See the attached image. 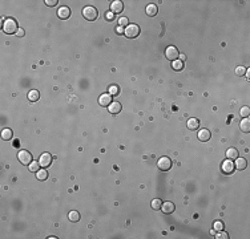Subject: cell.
<instances>
[{
	"instance_id": "25",
	"label": "cell",
	"mask_w": 250,
	"mask_h": 239,
	"mask_svg": "<svg viewBox=\"0 0 250 239\" xmlns=\"http://www.w3.org/2000/svg\"><path fill=\"white\" fill-rule=\"evenodd\" d=\"M68 218L70 222H79L80 221V214L77 211H70L68 214Z\"/></svg>"
},
{
	"instance_id": "11",
	"label": "cell",
	"mask_w": 250,
	"mask_h": 239,
	"mask_svg": "<svg viewBox=\"0 0 250 239\" xmlns=\"http://www.w3.org/2000/svg\"><path fill=\"white\" fill-rule=\"evenodd\" d=\"M57 16L59 19H61V20H67V19L70 16V9L68 7H60L59 11H57Z\"/></svg>"
},
{
	"instance_id": "20",
	"label": "cell",
	"mask_w": 250,
	"mask_h": 239,
	"mask_svg": "<svg viewBox=\"0 0 250 239\" xmlns=\"http://www.w3.org/2000/svg\"><path fill=\"white\" fill-rule=\"evenodd\" d=\"M40 98V93L37 91H30L28 92V100L31 102H36Z\"/></svg>"
},
{
	"instance_id": "16",
	"label": "cell",
	"mask_w": 250,
	"mask_h": 239,
	"mask_svg": "<svg viewBox=\"0 0 250 239\" xmlns=\"http://www.w3.org/2000/svg\"><path fill=\"white\" fill-rule=\"evenodd\" d=\"M248 166V162L245 158H235V162H234V167L238 169V170H243V169H246Z\"/></svg>"
},
{
	"instance_id": "4",
	"label": "cell",
	"mask_w": 250,
	"mask_h": 239,
	"mask_svg": "<svg viewBox=\"0 0 250 239\" xmlns=\"http://www.w3.org/2000/svg\"><path fill=\"white\" fill-rule=\"evenodd\" d=\"M17 159L20 163H23V165H30L32 162V154L27 150H20L17 153Z\"/></svg>"
},
{
	"instance_id": "31",
	"label": "cell",
	"mask_w": 250,
	"mask_h": 239,
	"mask_svg": "<svg viewBox=\"0 0 250 239\" xmlns=\"http://www.w3.org/2000/svg\"><path fill=\"white\" fill-rule=\"evenodd\" d=\"M117 23H119V27H122V28L128 27V19H126V17H120Z\"/></svg>"
},
{
	"instance_id": "37",
	"label": "cell",
	"mask_w": 250,
	"mask_h": 239,
	"mask_svg": "<svg viewBox=\"0 0 250 239\" xmlns=\"http://www.w3.org/2000/svg\"><path fill=\"white\" fill-rule=\"evenodd\" d=\"M185 59H186V56L184 55V53H181V55H180V60H181V61H184Z\"/></svg>"
},
{
	"instance_id": "6",
	"label": "cell",
	"mask_w": 250,
	"mask_h": 239,
	"mask_svg": "<svg viewBox=\"0 0 250 239\" xmlns=\"http://www.w3.org/2000/svg\"><path fill=\"white\" fill-rule=\"evenodd\" d=\"M234 162L232 161V159H228L226 158L225 161L222 162V165H221V170H222L224 174H232V173L234 171Z\"/></svg>"
},
{
	"instance_id": "2",
	"label": "cell",
	"mask_w": 250,
	"mask_h": 239,
	"mask_svg": "<svg viewBox=\"0 0 250 239\" xmlns=\"http://www.w3.org/2000/svg\"><path fill=\"white\" fill-rule=\"evenodd\" d=\"M124 35L128 37V39H134L140 35V27L137 24H128V27L125 28Z\"/></svg>"
},
{
	"instance_id": "1",
	"label": "cell",
	"mask_w": 250,
	"mask_h": 239,
	"mask_svg": "<svg viewBox=\"0 0 250 239\" xmlns=\"http://www.w3.org/2000/svg\"><path fill=\"white\" fill-rule=\"evenodd\" d=\"M3 31L6 32L7 35H12V33H15V32H17V23H16V20L15 19H12V17H8V19H6V20L3 21Z\"/></svg>"
},
{
	"instance_id": "33",
	"label": "cell",
	"mask_w": 250,
	"mask_h": 239,
	"mask_svg": "<svg viewBox=\"0 0 250 239\" xmlns=\"http://www.w3.org/2000/svg\"><path fill=\"white\" fill-rule=\"evenodd\" d=\"M115 16H116V15H115L113 12H111V11L105 13V19H107L108 21H113V20H115Z\"/></svg>"
},
{
	"instance_id": "35",
	"label": "cell",
	"mask_w": 250,
	"mask_h": 239,
	"mask_svg": "<svg viewBox=\"0 0 250 239\" xmlns=\"http://www.w3.org/2000/svg\"><path fill=\"white\" fill-rule=\"evenodd\" d=\"M16 36L17 37H23V36H24V29H23V28H19L17 32H16Z\"/></svg>"
},
{
	"instance_id": "36",
	"label": "cell",
	"mask_w": 250,
	"mask_h": 239,
	"mask_svg": "<svg viewBox=\"0 0 250 239\" xmlns=\"http://www.w3.org/2000/svg\"><path fill=\"white\" fill-rule=\"evenodd\" d=\"M117 32H119V33H122V35H124V32H125V28H122V27H119V28H117Z\"/></svg>"
},
{
	"instance_id": "13",
	"label": "cell",
	"mask_w": 250,
	"mask_h": 239,
	"mask_svg": "<svg viewBox=\"0 0 250 239\" xmlns=\"http://www.w3.org/2000/svg\"><path fill=\"white\" fill-rule=\"evenodd\" d=\"M210 137H211L210 130H207V129H201L200 132H198V139H200L201 142H206V141H209Z\"/></svg>"
},
{
	"instance_id": "32",
	"label": "cell",
	"mask_w": 250,
	"mask_h": 239,
	"mask_svg": "<svg viewBox=\"0 0 250 239\" xmlns=\"http://www.w3.org/2000/svg\"><path fill=\"white\" fill-rule=\"evenodd\" d=\"M228 238H229L228 232H225L224 230L218 231V234H217V235H216V239H228Z\"/></svg>"
},
{
	"instance_id": "30",
	"label": "cell",
	"mask_w": 250,
	"mask_h": 239,
	"mask_svg": "<svg viewBox=\"0 0 250 239\" xmlns=\"http://www.w3.org/2000/svg\"><path fill=\"white\" fill-rule=\"evenodd\" d=\"M213 230H214V231H221V230H224V223L221 222V221L214 222V224H213Z\"/></svg>"
},
{
	"instance_id": "15",
	"label": "cell",
	"mask_w": 250,
	"mask_h": 239,
	"mask_svg": "<svg viewBox=\"0 0 250 239\" xmlns=\"http://www.w3.org/2000/svg\"><path fill=\"white\" fill-rule=\"evenodd\" d=\"M174 209H176V206H174V203L172 202H164L162 206H161V210L165 213V214H170L174 211Z\"/></svg>"
},
{
	"instance_id": "3",
	"label": "cell",
	"mask_w": 250,
	"mask_h": 239,
	"mask_svg": "<svg viewBox=\"0 0 250 239\" xmlns=\"http://www.w3.org/2000/svg\"><path fill=\"white\" fill-rule=\"evenodd\" d=\"M83 16L89 21H93L97 19V9L92 6H88L83 9Z\"/></svg>"
},
{
	"instance_id": "19",
	"label": "cell",
	"mask_w": 250,
	"mask_h": 239,
	"mask_svg": "<svg viewBox=\"0 0 250 239\" xmlns=\"http://www.w3.org/2000/svg\"><path fill=\"white\" fill-rule=\"evenodd\" d=\"M226 158L232 159V161H233V159H235V158H238V152L235 150L234 148L228 149V150H226Z\"/></svg>"
},
{
	"instance_id": "12",
	"label": "cell",
	"mask_w": 250,
	"mask_h": 239,
	"mask_svg": "<svg viewBox=\"0 0 250 239\" xmlns=\"http://www.w3.org/2000/svg\"><path fill=\"white\" fill-rule=\"evenodd\" d=\"M121 109H122V106H121L120 102H117V101H112V104L108 106V110H109V113H112V114H119L121 112Z\"/></svg>"
},
{
	"instance_id": "24",
	"label": "cell",
	"mask_w": 250,
	"mask_h": 239,
	"mask_svg": "<svg viewBox=\"0 0 250 239\" xmlns=\"http://www.w3.org/2000/svg\"><path fill=\"white\" fill-rule=\"evenodd\" d=\"M36 178L39 181H45L47 178H48V173H47V170H43V169H41V170H39L36 173Z\"/></svg>"
},
{
	"instance_id": "14",
	"label": "cell",
	"mask_w": 250,
	"mask_h": 239,
	"mask_svg": "<svg viewBox=\"0 0 250 239\" xmlns=\"http://www.w3.org/2000/svg\"><path fill=\"white\" fill-rule=\"evenodd\" d=\"M145 12H147L148 16L152 17V16H156L158 13V8H157L156 4H148L147 8H145Z\"/></svg>"
},
{
	"instance_id": "26",
	"label": "cell",
	"mask_w": 250,
	"mask_h": 239,
	"mask_svg": "<svg viewBox=\"0 0 250 239\" xmlns=\"http://www.w3.org/2000/svg\"><path fill=\"white\" fill-rule=\"evenodd\" d=\"M150 206H152V209L153 210H160L161 209V206H162V202H161V199H153L152 201V203H150Z\"/></svg>"
},
{
	"instance_id": "38",
	"label": "cell",
	"mask_w": 250,
	"mask_h": 239,
	"mask_svg": "<svg viewBox=\"0 0 250 239\" xmlns=\"http://www.w3.org/2000/svg\"><path fill=\"white\" fill-rule=\"evenodd\" d=\"M245 74H246L248 78H250V72H249V71H246V73H245Z\"/></svg>"
},
{
	"instance_id": "7",
	"label": "cell",
	"mask_w": 250,
	"mask_h": 239,
	"mask_svg": "<svg viewBox=\"0 0 250 239\" xmlns=\"http://www.w3.org/2000/svg\"><path fill=\"white\" fill-rule=\"evenodd\" d=\"M157 166H158L160 170H162V171L169 170V169L172 167V161H170V158H168V157H161V158L158 159V162H157Z\"/></svg>"
},
{
	"instance_id": "17",
	"label": "cell",
	"mask_w": 250,
	"mask_h": 239,
	"mask_svg": "<svg viewBox=\"0 0 250 239\" xmlns=\"http://www.w3.org/2000/svg\"><path fill=\"white\" fill-rule=\"evenodd\" d=\"M188 128H189V130H197L200 128V120L197 118H189L188 120Z\"/></svg>"
},
{
	"instance_id": "23",
	"label": "cell",
	"mask_w": 250,
	"mask_h": 239,
	"mask_svg": "<svg viewBox=\"0 0 250 239\" xmlns=\"http://www.w3.org/2000/svg\"><path fill=\"white\" fill-rule=\"evenodd\" d=\"M172 68L174 69V71H182L184 63L181 61V60H174V61H172Z\"/></svg>"
},
{
	"instance_id": "29",
	"label": "cell",
	"mask_w": 250,
	"mask_h": 239,
	"mask_svg": "<svg viewBox=\"0 0 250 239\" xmlns=\"http://www.w3.org/2000/svg\"><path fill=\"white\" fill-rule=\"evenodd\" d=\"M245 73H246V68L245 67H237L235 68V74H237V76L242 77V76H245Z\"/></svg>"
},
{
	"instance_id": "5",
	"label": "cell",
	"mask_w": 250,
	"mask_h": 239,
	"mask_svg": "<svg viewBox=\"0 0 250 239\" xmlns=\"http://www.w3.org/2000/svg\"><path fill=\"white\" fill-rule=\"evenodd\" d=\"M165 56H166L168 60L174 61V60H178V56H180V53H178V49L176 48V46L170 45V46H168V48L165 49Z\"/></svg>"
},
{
	"instance_id": "21",
	"label": "cell",
	"mask_w": 250,
	"mask_h": 239,
	"mask_svg": "<svg viewBox=\"0 0 250 239\" xmlns=\"http://www.w3.org/2000/svg\"><path fill=\"white\" fill-rule=\"evenodd\" d=\"M12 135H13V133H12V130L9 128H6V129L2 130V138L6 139V141H9V139L12 138Z\"/></svg>"
},
{
	"instance_id": "9",
	"label": "cell",
	"mask_w": 250,
	"mask_h": 239,
	"mask_svg": "<svg viewBox=\"0 0 250 239\" xmlns=\"http://www.w3.org/2000/svg\"><path fill=\"white\" fill-rule=\"evenodd\" d=\"M39 162H40V166L41 167H48L52 162V156L49 153H43L39 158Z\"/></svg>"
},
{
	"instance_id": "27",
	"label": "cell",
	"mask_w": 250,
	"mask_h": 239,
	"mask_svg": "<svg viewBox=\"0 0 250 239\" xmlns=\"http://www.w3.org/2000/svg\"><path fill=\"white\" fill-rule=\"evenodd\" d=\"M119 93H120V88L117 86V85H111L109 86V95L111 96H115L116 97Z\"/></svg>"
},
{
	"instance_id": "8",
	"label": "cell",
	"mask_w": 250,
	"mask_h": 239,
	"mask_svg": "<svg viewBox=\"0 0 250 239\" xmlns=\"http://www.w3.org/2000/svg\"><path fill=\"white\" fill-rule=\"evenodd\" d=\"M122 9H124V3H122L121 0H115V2L111 3V12H113L115 15L121 13Z\"/></svg>"
},
{
	"instance_id": "22",
	"label": "cell",
	"mask_w": 250,
	"mask_h": 239,
	"mask_svg": "<svg viewBox=\"0 0 250 239\" xmlns=\"http://www.w3.org/2000/svg\"><path fill=\"white\" fill-rule=\"evenodd\" d=\"M28 166H30V171H32V173H37V171L40 170V162L39 161H37V162L36 161H32Z\"/></svg>"
},
{
	"instance_id": "18",
	"label": "cell",
	"mask_w": 250,
	"mask_h": 239,
	"mask_svg": "<svg viewBox=\"0 0 250 239\" xmlns=\"http://www.w3.org/2000/svg\"><path fill=\"white\" fill-rule=\"evenodd\" d=\"M239 128H241L242 132L249 133V132H250V120H249V118L242 120L241 122H239Z\"/></svg>"
},
{
	"instance_id": "34",
	"label": "cell",
	"mask_w": 250,
	"mask_h": 239,
	"mask_svg": "<svg viewBox=\"0 0 250 239\" xmlns=\"http://www.w3.org/2000/svg\"><path fill=\"white\" fill-rule=\"evenodd\" d=\"M45 6H48V7H55V6H57V0H45Z\"/></svg>"
},
{
	"instance_id": "28",
	"label": "cell",
	"mask_w": 250,
	"mask_h": 239,
	"mask_svg": "<svg viewBox=\"0 0 250 239\" xmlns=\"http://www.w3.org/2000/svg\"><path fill=\"white\" fill-rule=\"evenodd\" d=\"M239 114H241V117H243V118H248L249 114H250V109L249 106H242L241 110H239Z\"/></svg>"
},
{
	"instance_id": "10",
	"label": "cell",
	"mask_w": 250,
	"mask_h": 239,
	"mask_svg": "<svg viewBox=\"0 0 250 239\" xmlns=\"http://www.w3.org/2000/svg\"><path fill=\"white\" fill-rule=\"evenodd\" d=\"M98 104L101 106H109L112 104V96L109 93H104V95L98 97Z\"/></svg>"
}]
</instances>
